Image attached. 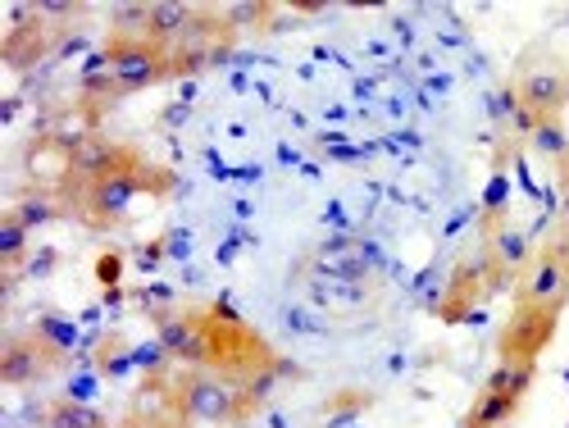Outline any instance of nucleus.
<instances>
[{
	"label": "nucleus",
	"instance_id": "3",
	"mask_svg": "<svg viewBox=\"0 0 569 428\" xmlns=\"http://www.w3.org/2000/svg\"><path fill=\"white\" fill-rule=\"evenodd\" d=\"M515 306L529 310H560L569 306V232H556L547 247L529 256L515 278Z\"/></svg>",
	"mask_w": 569,
	"mask_h": 428
},
{
	"label": "nucleus",
	"instance_id": "19",
	"mask_svg": "<svg viewBox=\"0 0 569 428\" xmlns=\"http://www.w3.org/2000/svg\"><path fill=\"white\" fill-rule=\"evenodd\" d=\"M41 428H46V424H41Z\"/></svg>",
	"mask_w": 569,
	"mask_h": 428
},
{
	"label": "nucleus",
	"instance_id": "6",
	"mask_svg": "<svg viewBox=\"0 0 569 428\" xmlns=\"http://www.w3.org/2000/svg\"><path fill=\"white\" fill-rule=\"evenodd\" d=\"M560 328V310H529V306H515L510 324L501 328V360L510 365H538V356L551 347Z\"/></svg>",
	"mask_w": 569,
	"mask_h": 428
},
{
	"label": "nucleus",
	"instance_id": "15",
	"mask_svg": "<svg viewBox=\"0 0 569 428\" xmlns=\"http://www.w3.org/2000/svg\"><path fill=\"white\" fill-rule=\"evenodd\" d=\"M37 338H41L46 347H51V351H60V356H64V351L73 347V338H78V328H69L60 315H41V319H37Z\"/></svg>",
	"mask_w": 569,
	"mask_h": 428
},
{
	"label": "nucleus",
	"instance_id": "2",
	"mask_svg": "<svg viewBox=\"0 0 569 428\" xmlns=\"http://www.w3.org/2000/svg\"><path fill=\"white\" fill-rule=\"evenodd\" d=\"M173 187V173L141 160L137 151H128V160L101 178H87V182H69L73 192V215L87 223V228H114L128 219V206L137 197H164Z\"/></svg>",
	"mask_w": 569,
	"mask_h": 428
},
{
	"label": "nucleus",
	"instance_id": "8",
	"mask_svg": "<svg viewBox=\"0 0 569 428\" xmlns=\"http://www.w3.org/2000/svg\"><path fill=\"white\" fill-rule=\"evenodd\" d=\"M515 101L525 106L538 123L542 119H560L569 106V73L560 69H529L525 78L515 82Z\"/></svg>",
	"mask_w": 569,
	"mask_h": 428
},
{
	"label": "nucleus",
	"instance_id": "10",
	"mask_svg": "<svg viewBox=\"0 0 569 428\" xmlns=\"http://www.w3.org/2000/svg\"><path fill=\"white\" fill-rule=\"evenodd\" d=\"M519 406H525V397H519V392H492V388H483L479 397H473L469 415L460 419V428H506L519 415Z\"/></svg>",
	"mask_w": 569,
	"mask_h": 428
},
{
	"label": "nucleus",
	"instance_id": "9",
	"mask_svg": "<svg viewBox=\"0 0 569 428\" xmlns=\"http://www.w3.org/2000/svg\"><path fill=\"white\" fill-rule=\"evenodd\" d=\"M197 10L192 6H173V0H160V6H151V19H147V37L156 46H164V51H173V46L197 28Z\"/></svg>",
	"mask_w": 569,
	"mask_h": 428
},
{
	"label": "nucleus",
	"instance_id": "5",
	"mask_svg": "<svg viewBox=\"0 0 569 428\" xmlns=\"http://www.w3.org/2000/svg\"><path fill=\"white\" fill-rule=\"evenodd\" d=\"M178 397H182L187 415H197V419H206V424H237V419H247L251 406H256V401L247 397V388H237V384H228V378L206 374V369L182 374Z\"/></svg>",
	"mask_w": 569,
	"mask_h": 428
},
{
	"label": "nucleus",
	"instance_id": "12",
	"mask_svg": "<svg viewBox=\"0 0 569 428\" xmlns=\"http://www.w3.org/2000/svg\"><path fill=\"white\" fill-rule=\"evenodd\" d=\"M41 424L46 428H110V419L101 410H91L73 397H56V401H46L41 410Z\"/></svg>",
	"mask_w": 569,
	"mask_h": 428
},
{
	"label": "nucleus",
	"instance_id": "11",
	"mask_svg": "<svg viewBox=\"0 0 569 428\" xmlns=\"http://www.w3.org/2000/svg\"><path fill=\"white\" fill-rule=\"evenodd\" d=\"M529 242H525V232L519 228H510V223H501L497 232H492V242H488V260H492V269H497V278H519V269L529 265Z\"/></svg>",
	"mask_w": 569,
	"mask_h": 428
},
{
	"label": "nucleus",
	"instance_id": "16",
	"mask_svg": "<svg viewBox=\"0 0 569 428\" xmlns=\"http://www.w3.org/2000/svg\"><path fill=\"white\" fill-rule=\"evenodd\" d=\"M19 219H23V228L32 232V228H41V223H51V219H60V210H56V201H46V197H23L19 206H10Z\"/></svg>",
	"mask_w": 569,
	"mask_h": 428
},
{
	"label": "nucleus",
	"instance_id": "1",
	"mask_svg": "<svg viewBox=\"0 0 569 428\" xmlns=\"http://www.w3.org/2000/svg\"><path fill=\"white\" fill-rule=\"evenodd\" d=\"M156 342L178 360L206 374H219L228 384H256L260 374H273V347L247 328L228 306L201 310H160L156 315Z\"/></svg>",
	"mask_w": 569,
	"mask_h": 428
},
{
	"label": "nucleus",
	"instance_id": "4",
	"mask_svg": "<svg viewBox=\"0 0 569 428\" xmlns=\"http://www.w3.org/2000/svg\"><path fill=\"white\" fill-rule=\"evenodd\" d=\"M106 60H110V78L119 87V97H128V91H147V87L173 78L169 51H164V46H156L151 37H119V32H110Z\"/></svg>",
	"mask_w": 569,
	"mask_h": 428
},
{
	"label": "nucleus",
	"instance_id": "7",
	"mask_svg": "<svg viewBox=\"0 0 569 428\" xmlns=\"http://www.w3.org/2000/svg\"><path fill=\"white\" fill-rule=\"evenodd\" d=\"M64 356L46 347L37 332H23V338H6L0 347V384L6 388H28V384H41Z\"/></svg>",
	"mask_w": 569,
	"mask_h": 428
},
{
	"label": "nucleus",
	"instance_id": "14",
	"mask_svg": "<svg viewBox=\"0 0 569 428\" xmlns=\"http://www.w3.org/2000/svg\"><path fill=\"white\" fill-rule=\"evenodd\" d=\"M533 147L560 169V165H569V137H565V128H560V119H542L538 128H533Z\"/></svg>",
	"mask_w": 569,
	"mask_h": 428
},
{
	"label": "nucleus",
	"instance_id": "17",
	"mask_svg": "<svg viewBox=\"0 0 569 428\" xmlns=\"http://www.w3.org/2000/svg\"><path fill=\"white\" fill-rule=\"evenodd\" d=\"M556 178H560V232H569V165H560Z\"/></svg>",
	"mask_w": 569,
	"mask_h": 428
},
{
	"label": "nucleus",
	"instance_id": "18",
	"mask_svg": "<svg viewBox=\"0 0 569 428\" xmlns=\"http://www.w3.org/2000/svg\"><path fill=\"white\" fill-rule=\"evenodd\" d=\"M114 273H119V260H114V256H110V260H101V278H106V282H114Z\"/></svg>",
	"mask_w": 569,
	"mask_h": 428
},
{
	"label": "nucleus",
	"instance_id": "13",
	"mask_svg": "<svg viewBox=\"0 0 569 428\" xmlns=\"http://www.w3.org/2000/svg\"><path fill=\"white\" fill-rule=\"evenodd\" d=\"M23 256H28V228L14 210H6L0 215V265L14 269V265H23Z\"/></svg>",
	"mask_w": 569,
	"mask_h": 428
}]
</instances>
